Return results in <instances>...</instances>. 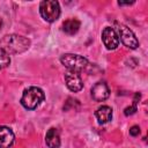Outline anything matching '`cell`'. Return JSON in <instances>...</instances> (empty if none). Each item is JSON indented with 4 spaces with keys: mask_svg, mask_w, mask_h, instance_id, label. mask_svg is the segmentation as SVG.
<instances>
[{
    "mask_svg": "<svg viewBox=\"0 0 148 148\" xmlns=\"http://www.w3.org/2000/svg\"><path fill=\"white\" fill-rule=\"evenodd\" d=\"M60 61L68 71L76 72V73H80L88 66V60L80 54H74V53H66L61 56Z\"/></svg>",
    "mask_w": 148,
    "mask_h": 148,
    "instance_id": "cell-3",
    "label": "cell"
},
{
    "mask_svg": "<svg viewBox=\"0 0 148 148\" xmlns=\"http://www.w3.org/2000/svg\"><path fill=\"white\" fill-rule=\"evenodd\" d=\"M45 142L49 148H59L60 146V135L59 131L56 127H51L45 135Z\"/></svg>",
    "mask_w": 148,
    "mask_h": 148,
    "instance_id": "cell-10",
    "label": "cell"
},
{
    "mask_svg": "<svg viewBox=\"0 0 148 148\" xmlns=\"http://www.w3.org/2000/svg\"><path fill=\"white\" fill-rule=\"evenodd\" d=\"M90 92H91L92 99H95L96 102H103L110 96V89H109L108 84L103 81L96 82L92 86Z\"/></svg>",
    "mask_w": 148,
    "mask_h": 148,
    "instance_id": "cell-7",
    "label": "cell"
},
{
    "mask_svg": "<svg viewBox=\"0 0 148 148\" xmlns=\"http://www.w3.org/2000/svg\"><path fill=\"white\" fill-rule=\"evenodd\" d=\"M80 21L76 18H68L62 23V30L67 34V35H74L79 31L80 29Z\"/></svg>",
    "mask_w": 148,
    "mask_h": 148,
    "instance_id": "cell-12",
    "label": "cell"
},
{
    "mask_svg": "<svg viewBox=\"0 0 148 148\" xmlns=\"http://www.w3.org/2000/svg\"><path fill=\"white\" fill-rule=\"evenodd\" d=\"M102 40L108 50H114L119 45V37L111 27L104 28L102 31Z\"/></svg>",
    "mask_w": 148,
    "mask_h": 148,
    "instance_id": "cell-6",
    "label": "cell"
},
{
    "mask_svg": "<svg viewBox=\"0 0 148 148\" xmlns=\"http://www.w3.org/2000/svg\"><path fill=\"white\" fill-rule=\"evenodd\" d=\"M65 82H66L67 88H68L71 91H73V92H77V91H80V90L83 88L82 79H81L80 74L76 73V72H71V71H68V72L65 74Z\"/></svg>",
    "mask_w": 148,
    "mask_h": 148,
    "instance_id": "cell-8",
    "label": "cell"
},
{
    "mask_svg": "<svg viewBox=\"0 0 148 148\" xmlns=\"http://www.w3.org/2000/svg\"><path fill=\"white\" fill-rule=\"evenodd\" d=\"M44 91L38 87H30L23 91L21 104L28 110H35L44 101Z\"/></svg>",
    "mask_w": 148,
    "mask_h": 148,
    "instance_id": "cell-2",
    "label": "cell"
},
{
    "mask_svg": "<svg viewBox=\"0 0 148 148\" xmlns=\"http://www.w3.org/2000/svg\"><path fill=\"white\" fill-rule=\"evenodd\" d=\"M39 13L46 22H54L60 16V6L56 0H45L39 5Z\"/></svg>",
    "mask_w": 148,
    "mask_h": 148,
    "instance_id": "cell-4",
    "label": "cell"
},
{
    "mask_svg": "<svg viewBox=\"0 0 148 148\" xmlns=\"http://www.w3.org/2000/svg\"><path fill=\"white\" fill-rule=\"evenodd\" d=\"M1 27H2V18L0 17V29H1Z\"/></svg>",
    "mask_w": 148,
    "mask_h": 148,
    "instance_id": "cell-17",
    "label": "cell"
},
{
    "mask_svg": "<svg viewBox=\"0 0 148 148\" xmlns=\"http://www.w3.org/2000/svg\"><path fill=\"white\" fill-rule=\"evenodd\" d=\"M118 31H119V35H120V39H121V42L125 46H127L128 49H132V50H134L139 46V40L136 39L135 35L133 34V31L127 25L119 24L118 25Z\"/></svg>",
    "mask_w": 148,
    "mask_h": 148,
    "instance_id": "cell-5",
    "label": "cell"
},
{
    "mask_svg": "<svg viewBox=\"0 0 148 148\" xmlns=\"http://www.w3.org/2000/svg\"><path fill=\"white\" fill-rule=\"evenodd\" d=\"M30 46V40L27 37L20 35H7L1 40V49L5 50L8 54L9 53H22L27 51Z\"/></svg>",
    "mask_w": 148,
    "mask_h": 148,
    "instance_id": "cell-1",
    "label": "cell"
},
{
    "mask_svg": "<svg viewBox=\"0 0 148 148\" xmlns=\"http://www.w3.org/2000/svg\"><path fill=\"white\" fill-rule=\"evenodd\" d=\"M14 132L6 126H0V148H9L14 142Z\"/></svg>",
    "mask_w": 148,
    "mask_h": 148,
    "instance_id": "cell-9",
    "label": "cell"
},
{
    "mask_svg": "<svg viewBox=\"0 0 148 148\" xmlns=\"http://www.w3.org/2000/svg\"><path fill=\"white\" fill-rule=\"evenodd\" d=\"M136 111H138V105H134V104H132L131 106H127V108H125V110H124V113H125V116H132V114H134Z\"/></svg>",
    "mask_w": 148,
    "mask_h": 148,
    "instance_id": "cell-14",
    "label": "cell"
},
{
    "mask_svg": "<svg viewBox=\"0 0 148 148\" xmlns=\"http://www.w3.org/2000/svg\"><path fill=\"white\" fill-rule=\"evenodd\" d=\"M9 64H10L9 54H8L5 50H2V49L0 47V71L3 69L5 67H7Z\"/></svg>",
    "mask_w": 148,
    "mask_h": 148,
    "instance_id": "cell-13",
    "label": "cell"
},
{
    "mask_svg": "<svg viewBox=\"0 0 148 148\" xmlns=\"http://www.w3.org/2000/svg\"><path fill=\"white\" fill-rule=\"evenodd\" d=\"M134 2L131 1V2H123V1H118V5L119 6H130V5H133Z\"/></svg>",
    "mask_w": 148,
    "mask_h": 148,
    "instance_id": "cell-16",
    "label": "cell"
},
{
    "mask_svg": "<svg viewBox=\"0 0 148 148\" xmlns=\"http://www.w3.org/2000/svg\"><path fill=\"white\" fill-rule=\"evenodd\" d=\"M130 134H131L132 136H136V135H139V134H140V127H139L138 125L132 126V127L130 128Z\"/></svg>",
    "mask_w": 148,
    "mask_h": 148,
    "instance_id": "cell-15",
    "label": "cell"
},
{
    "mask_svg": "<svg viewBox=\"0 0 148 148\" xmlns=\"http://www.w3.org/2000/svg\"><path fill=\"white\" fill-rule=\"evenodd\" d=\"M95 116H96L99 124H106L112 118V109L108 105H103L96 110Z\"/></svg>",
    "mask_w": 148,
    "mask_h": 148,
    "instance_id": "cell-11",
    "label": "cell"
}]
</instances>
